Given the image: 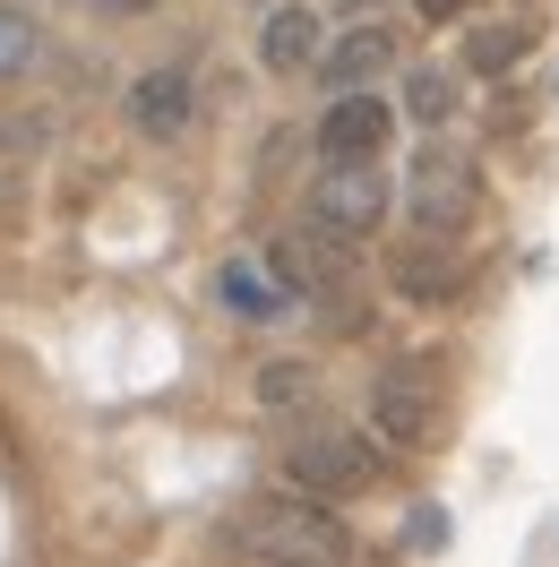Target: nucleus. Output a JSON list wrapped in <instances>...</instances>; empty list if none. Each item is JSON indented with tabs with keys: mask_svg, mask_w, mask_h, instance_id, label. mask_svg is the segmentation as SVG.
I'll use <instances>...</instances> for the list:
<instances>
[{
	"mask_svg": "<svg viewBox=\"0 0 559 567\" xmlns=\"http://www.w3.org/2000/svg\"><path fill=\"white\" fill-rule=\"evenodd\" d=\"M224 550L250 567H353V533L311 498H242L224 516Z\"/></svg>",
	"mask_w": 559,
	"mask_h": 567,
	"instance_id": "f257e3e1",
	"label": "nucleus"
},
{
	"mask_svg": "<svg viewBox=\"0 0 559 567\" xmlns=\"http://www.w3.org/2000/svg\"><path fill=\"white\" fill-rule=\"evenodd\" d=\"M370 422L396 447H439L448 439V370H439V353H414V361H396V370H379Z\"/></svg>",
	"mask_w": 559,
	"mask_h": 567,
	"instance_id": "f03ea898",
	"label": "nucleus"
},
{
	"mask_svg": "<svg viewBox=\"0 0 559 567\" xmlns=\"http://www.w3.org/2000/svg\"><path fill=\"white\" fill-rule=\"evenodd\" d=\"M284 473H293L302 491H318V498H353V491H370V482H379V447H370L362 430L311 422V430H293V439H284Z\"/></svg>",
	"mask_w": 559,
	"mask_h": 567,
	"instance_id": "7ed1b4c3",
	"label": "nucleus"
},
{
	"mask_svg": "<svg viewBox=\"0 0 559 567\" xmlns=\"http://www.w3.org/2000/svg\"><path fill=\"white\" fill-rule=\"evenodd\" d=\"M405 207L430 241H456L474 215H482V173H474V155H456V146H421L414 155V181H405Z\"/></svg>",
	"mask_w": 559,
	"mask_h": 567,
	"instance_id": "20e7f679",
	"label": "nucleus"
},
{
	"mask_svg": "<svg viewBox=\"0 0 559 567\" xmlns=\"http://www.w3.org/2000/svg\"><path fill=\"white\" fill-rule=\"evenodd\" d=\"M379 215H387L379 164H327V181L311 189V224L318 233H370Z\"/></svg>",
	"mask_w": 559,
	"mask_h": 567,
	"instance_id": "39448f33",
	"label": "nucleus"
},
{
	"mask_svg": "<svg viewBox=\"0 0 559 567\" xmlns=\"http://www.w3.org/2000/svg\"><path fill=\"white\" fill-rule=\"evenodd\" d=\"M215 301L233 310V319H293V276H284L276 258H258V249H233L224 267H215Z\"/></svg>",
	"mask_w": 559,
	"mask_h": 567,
	"instance_id": "423d86ee",
	"label": "nucleus"
},
{
	"mask_svg": "<svg viewBox=\"0 0 559 567\" xmlns=\"http://www.w3.org/2000/svg\"><path fill=\"white\" fill-rule=\"evenodd\" d=\"M387 130H396V112H387L370 86H362V95H336V104L318 112V155H327V164H370L387 146Z\"/></svg>",
	"mask_w": 559,
	"mask_h": 567,
	"instance_id": "0eeeda50",
	"label": "nucleus"
},
{
	"mask_svg": "<svg viewBox=\"0 0 559 567\" xmlns=\"http://www.w3.org/2000/svg\"><path fill=\"white\" fill-rule=\"evenodd\" d=\"M387 61H396V35H387V27H353V35H336L327 52H318V78H327L336 95H362Z\"/></svg>",
	"mask_w": 559,
	"mask_h": 567,
	"instance_id": "6e6552de",
	"label": "nucleus"
},
{
	"mask_svg": "<svg viewBox=\"0 0 559 567\" xmlns=\"http://www.w3.org/2000/svg\"><path fill=\"white\" fill-rule=\"evenodd\" d=\"M258 61L267 70H311L318 61V9H302V0H276L267 9V27H258Z\"/></svg>",
	"mask_w": 559,
	"mask_h": 567,
	"instance_id": "1a4fd4ad",
	"label": "nucleus"
},
{
	"mask_svg": "<svg viewBox=\"0 0 559 567\" xmlns=\"http://www.w3.org/2000/svg\"><path fill=\"white\" fill-rule=\"evenodd\" d=\"M190 104H199V95H190V78H181V70H155V78H139V95H130V112H139V121L155 130V138H173L181 121H190Z\"/></svg>",
	"mask_w": 559,
	"mask_h": 567,
	"instance_id": "9d476101",
	"label": "nucleus"
},
{
	"mask_svg": "<svg viewBox=\"0 0 559 567\" xmlns=\"http://www.w3.org/2000/svg\"><path fill=\"white\" fill-rule=\"evenodd\" d=\"M396 292H414V301H448L456 284H465V267H456L448 249H396Z\"/></svg>",
	"mask_w": 559,
	"mask_h": 567,
	"instance_id": "9b49d317",
	"label": "nucleus"
},
{
	"mask_svg": "<svg viewBox=\"0 0 559 567\" xmlns=\"http://www.w3.org/2000/svg\"><path fill=\"white\" fill-rule=\"evenodd\" d=\"M517 52H525V27H474V35H465V70H474V78H499Z\"/></svg>",
	"mask_w": 559,
	"mask_h": 567,
	"instance_id": "f8f14e48",
	"label": "nucleus"
},
{
	"mask_svg": "<svg viewBox=\"0 0 559 567\" xmlns=\"http://www.w3.org/2000/svg\"><path fill=\"white\" fill-rule=\"evenodd\" d=\"M35 61V18H18V9H0V78H18Z\"/></svg>",
	"mask_w": 559,
	"mask_h": 567,
	"instance_id": "ddd939ff",
	"label": "nucleus"
},
{
	"mask_svg": "<svg viewBox=\"0 0 559 567\" xmlns=\"http://www.w3.org/2000/svg\"><path fill=\"white\" fill-rule=\"evenodd\" d=\"M405 104H414L421 121H448V112H456V86L439 70H414V78H405Z\"/></svg>",
	"mask_w": 559,
	"mask_h": 567,
	"instance_id": "4468645a",
	"label": "nucleus"
},
{
	"mask_svg": "<svg viewBox=\"0 0 559 567\" xmlns=\"http://www.w3.org/2000/svg\"><path fill=\"white\" fill-rule=\"evenodd\" d=\"M258 395H267V404H302L311 379H302V370H258Z\"/></svg>",
	"mask_w": 559,
	"mask_h": 567,
	"instance_id": "2eb2a0df",
	"label": "nucleus"
},
{
	"mask_svg": "<svg viewBox=\"0 0 559 567\" xmlns=\"http://www.w3.org/2000/svg\"><path fill=\"white\" fill-rule=\"evenodd\" d=\"M421 18H430V27H439V18H456V9H465V0H414Z\"/></svg>",
	"mask_w": 559,
	"mask_h": 567,
	"instance_id": "dca6fc26",
	"label": "nucleus"
},
{
	"mask_svg": "<svg viewBox=\"0 0 559 567\" xmlns=\"http://www.w3.org/2000/svg\"><path fill=\"white\" fill-rule=\"evenodd\" d=\"M104 9H155V0H104Z\"/></svg>",
	"mask_w": 559,
	"mask_h": 567,
	"instance_id": "f3484780",
	"label": "nucleus"
},
{
	"mask_svg": "<svg viewBox=\"0 0 559 567\" xmlns=\"http://www.w3.org/2000/svg\"><path fill=\"white\" fill-rule=\"evenodd\" d=\"M336 9H370V0H336Z\"/></svg>",
	"mask_w": 559,
	"mask_h": 567,
	"instance_id": "a211bd4d",
	"label": "nucleus"
}]
</instances>
